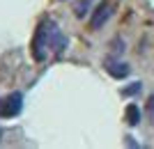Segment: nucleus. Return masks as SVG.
Returning <instances> with one entry per match:
<instances>
[{
    "instance_id": "nucleus-1",
    "label": "nucleus",
    "mask_w": 154,
    "mask_h": 149,
    "mask_svg": "<svg viewBox=\"0 0 154 149\" xmlns=\"http://www.w3.org/2000/svg\"><path fill=\"white\" fill-rule=\"evenodd\" d=\"M32 55L37 62H44L48 60L51 55H60L64 51V46H67V37L60 32L58 23L53 19H44L39 23L37 32L32 37Z\"/></svg>"
},
{
    "instance_id": "nucleus-2",
    "label": "nucleus",
    "mask_w": 154,
    "mask_h": 149,
    "mask_svg": "<svg viewBox=\"0 0 154 149\" xmlns=\"http://www.w3.org/2000/svg\"><path fill=\"white\" fill-rule=\"evenodd\" d=\"M21 110H23V94L21 92L0 97V117H16Z\"/></svg>"
},
{
    "instance_id": "nucleus-3",
    "label": "nucleus",
    "mask_w": 154,
    "mask_h": 149,
    "mask_svg": "<svg viewBox=\"0 0 154 149\" xmlns=\"http://www.w3.org/2000/svg\"><path fill=\"white\" fill-rule=\"evenodd\" d=\"M110 14H113L110 5H108V2H101V5L94 9V16H92V21H90V28H92V30H99V28L110 19Z\"/></svg>"
},
{
    "instance_id": "nucleus-4",
    "label": "nucleus",
    "mask_w": 154,
    "mask_h": 149,
    "mask_svg": "<svg viewBox=\"0 0 154 149\" xmlns=\"http://www.w3.org/2000/svg\"><path fill=\"white\" fill-rule=\"evenodd\" d=\"M106 71L110 73L113 78H124L129 76V64H124V62H106Z\"/></svg>"
},
{
    "instance_id": "nucleus-5",
    "label": "nucleus",
    "mask_w": 154,
    "mask_h": 149,
    "mask_svg": "<svg viewBox=\"0 0 154 149\" xmlns=\"http://www.w3.org/2000/svg\"><path fill=\"white\" fill-rule=\"evenodd\" d=\"M127 122L131 124V126H136V124L140 122V108L136 103H129L127 106Z\"/></svg>"
},
{
    "instance_id": "nucleus-6",
    "label": "nucleus",
    "mask_w": 154,
    "mask_h": 149,
    "mask_svg": "<svg viewBox=\"0 0 154 149\" xmlns=\"http://www.w3.org/2000/svg\"><path fill=\"white\" fill-rule=\"evenodd\" d=\"M88 7H90V0H83V2H78V5H76V16H85Z\"/></svg>"
},
{
    "instance_id": "nucleus-7",
    "label": "nucleus",
    "mask_w": 154,
    "mask_h": 149,
    "mask_svg": "<svg viewBox=\"0 0 154 149\" xmlns=\"http://www.w3.org/2000/svg\"><path fill=\"white\" fill-rule=\"evenodd\" d=\"M136 92H140V83H136V85H131V87H127V90H122V94L129 97V94H136Z\"/></svg>"
},
{
    "instance_id": "nucleus-8",
    "label": "nucleus",
    "mask_w": 154,
    "mask_h": 149,
    "mask_svg": "<svg viewBox=\"0 0 154 149\" xmlns=\"http://www.w3.org/2000/svg\"><path fill=\"white\" fill-rule=\"evenodd\" d=\"M147 110H149V115H154V94L147 99Z\"/></svg>"
},
{
    "instance_id": "nucleus-9",
    "label": "nucleus",
    "mask_w": 154,
    "mask_h": 149,
    "mask_svg": "<svg viewBox=\"0 0 154 149\" xmlns=\"http://www.w3.org/2000/svg\"><path fill=\"white\" fill-rule=\"evenodd\" d=\"M0 136H2V131H0Z\"/></svg>"
}]
</instances>
